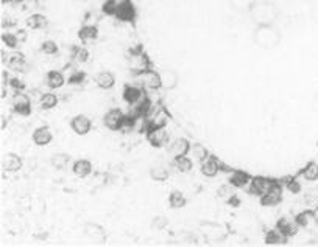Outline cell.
I'll return each mask as SVG.
<instances>
[{"instance_id":"1","label":"cell","mask_w":318,"mask_h":247,"mask_svg":"<svg viewBox=\"0 0 318 247\" xmlns=\"http://www.w3.org/2000/svg\"><path fill=\"white\" fill-rule=\"evenodd\" d=\"M282 191H284L282 185L274 180L271 184V187L261 196V206L268 207V208L279 206L281 201H282Z\"/></svg>"},{"instance_id":"2","label":"cell","mask_w":318,"mask_h":247,"mask_svg":"<svg viewBox=\"0 0 318 247\" xmlns=\"http://www.w3.org/2000/svg\"><path fill=\"white\" fill-rule=\"evenodd\" d=\"M122 100L130 106H139L145 101V92L142 85L126 84L122 90Z\"/></svg>"},{"instance_id":"3","label":"cell","mask_w":318,"mask_h":247,"mask_svg":"<svg viewBox=\"0 0 318 247\" xmlns=\"http://www.w3.org/2000/svg\"><path fill=\"white\" fill-rule=\"evenodd\" d=\"M137 78H139L141 85H142L144 89H150V90L161 89L162 84H164L161 75L153 72L152 69H147L144 72H139V73H137Z\"/></svg>"},{"instance_id":"4","label":"cell","mask_w":318,"mask_h":247,"mask_svg":"<svg viewBox=\"0 0 318 247\" xmlns=\"http://www.w3.org/2000/svg\"><path fill=\"white\" fill-rule=\"evenodd\" d=\"M168 132L165 131V126H152L147 131V140L153 148H164L168 143Z\"/></svg>"},{"instance_id":"5","label":"cell","mask_w":318,"mask_h":247,"mask_svg":"<svg viewBox=\"0 0 318 247\" xmlns=\"http://www.w3.org/2000/svg\"><path fill=\"white\" fill-rule=\"evenodd\" d=\"M123 118H125V114L122 112V109H119V107H112V109H109L108 112L105 114L103 124L108 127L109 131H112V132L120 131L122 129Z\"/></svg>"},{"instance_id":"6","label":"cell","mask_w":318,"mask_h":247,"mask_svg":"<svg viewBox=\"0 0 318 247\" xmlns=\"http://www.w3.org/2000/svg\"><path fill=\"white\" fill-rule=\"evenodd\" d=\"M83 233L86 236V240H89L94 244H103L106 241V232L100 224H92V222L86 224L83 229Z\"/></svg>"},{"instance_id":"7","label":"cell","mask_w":318,"mask_h":247,"mask_svg":"<svg viewBox=\"0 0 318 247\" xmlns=\"http://www.w3.org/2000/svg\"><path fill=\"white\" fill-rule=\"evenodd\" d=\"M273 182H274V180H271V179H268V177H264V176L251 177L250 184H248V191H250V195L261 198V196L264 195V193L271 187Z\"/></svg>"},{"instance_id":"8","label":"cell","mask_w":318,"mask_h":247,"mask_svg":"<svg viewBox=\"0 0 318 247\" xmlns=\"http://www.w3.org/2000/svg\"><path fill=\"white\" fill-rule=\"evenodd\" d=\"M13 111L22 117H27L31 114V100L27 93L16 92V95L13 96Z\"/></svg>"},{"instance_id":"9","label":"cell","mask_w":318,"mask_h":247,"mask_svg":"<svg viewBox=\"0 0 318 247\" xmlns=\"http://www.w3.org/2000/svg\"><path fill=\"white\" fill-rule=\"evenodd\" d=\"M70 129L75 132L77 135H88L92 129V122L91 118L83 115V114H78L75 115L70 120Z\"/></svg>"},{"instance_id":"10","label":"cell","mask_w":318,"mask_h":247,"mask_svg":"<svg viewBox=\"0 0 318 247\" xmlns=\"http://www.w3.org/2000/svg\"><path fill=\"white\" fill-rule=\"evenodd\" d=\"M115 17H117L120 22H128V24L134 22L136 8L131 3V0H122V2H119V8H117V13H115Z\"/></svg>"},{"instance_id":"11","label":"cell","mask_w":318,"mask_h":247,"mask_svg":"<svg viewBox=\"0 0 318 247\" xmlns=\"http://www.w3.org/2000/svg\"><path fill=\"white\" fill-rule=\"evenodd\" d=\"M190 148H192V143H190L187 138L178 137L170 143V146H168V153H170V156L175 159V157L187 156L190 153Z\"/></svg>"},{"instance_id":"12","label":"cell","mask_w":318,"mask_h":247,"mask_svg":"<svg viewBox=\"0 0 318 247\" xmlns=\"http://www.w3.org/2000/svg\"><path fill=\"white\" fill-rule=\"evenodd\" d=\"M22 166H24L22 157L14 153H8L2 159V169L5 173H17V171L22 169Z\"/></svg>"},{"instance_id":"13","label":"cell","mask_w":318,"mask_h":247,"mask_svg":"<svg viewBox=\"0 0 318 247\" xmlns=\"http://www.w3.org/2000/svg\"><path fill=\"white\" fill-rule=\"evenodd\" d=\"M201 164V174H203L205 177H215L218 173H220V162H218V159L215 156H208L203 162H200Z\"/></svg>"},{"instance_id":"14","label":"cell","mask_w":318,"mask_h":247,"mask_svg":"<svg viewBox=\"0 0 318 247\" xmlns=\"http://www.w3.org/2000/svg\"><path fill=\"white\" fill-rule=\"evenodd\" d=\"M31 140H33V143L38 145V146H47L53 140V132H52V129L49 126H39L33 131Z\"/></svg>"},{"instance_id":"15","label":"cell","mask_w":318,"mask_h":247,"mask_svg":"<svg viewBox=\"0 0 318 247\" xmlns=\"http://www.w3.org/2000/svg\"><path fill=\"white\" fill-rule=\"evenodd\" d=\"M72 173L78 179H86L92 173V164L88 159H78L72 164Z\"/></svg>"},{"instance_id":"16","label":"cell","mask_w":318,"mask_h":247,"mask_svg":"<svg viewBox=\"0 0 318 247\" xmlns=\"http://www.w3.org/2000/svg\"><path fill=\"white\" fill-rule=\"evenodd\" d=\"M46 84L49 85V89L56 90L66 84V78H64V75H62V72H59V70H49L46 75Z\"/></svg>"},{"instance_id":"17","label":"cell","mask_w":318,"mask_h":247,"mask_svg":"<svg viewBox=\"0 0 318 247\" xmlns=\"http://www.w3.org/2000/svg\"><path fill=\"white\" fill-rule=\"evenodd\" d=\"M95 82H97V85L100 89L111 90L115 85V77H114V73L109 70H102L97 73V77H95Z\"/></svg>"},{"instance_id":"18","label":"cell","mask_w":318,"mask_h":247,"mask_svg":"<svg viewBox=\"0 0 318 247\" xmlns=\"http://www.w3.org/2000/svg\"><path fill=\"white\" fill-rule=\"evenodd\" d=\"M251 180V176L245 171H240V169H236L232 171L231 176H229V184L234 187V188H243V187H248Z\"/></svg>"},{"instance_id":"19","label":"cell","mask_w":318,"mask_h":247,"mask_svg":"<svg viewBox=\"0 0 318 247\" xmlns=\"http://www.w3.org/2000/svg\"><path fill=\"white\" fill-rule=\"evenodd\" d=\"M276 229H279L287 238L290 236H295L298 233V224L295 222V219H289V218H281L278 222H276Z\"/></svg>"},{"instance_id":"20","label":"cell","mask_w":318,"mask_h":247,"mask_svg":"<svg viewBox=\"0 0 318 247\" xmlns=\"http://www.w3.org/2000/svg\"><path fill=\"white\" fill-rule=\"evenodd\" d=\"M25 25L30 30H44L49 25V19L44 14L35 13L25 19Z\"/></svg>"},{"instance_id":"21","label":"cell","mask_w":318,"mask_h":247,"mask_svg":"<svg viewBox=\"0 0 318 247\" xmlns=\"http://www.w3.org/2000/svg\"><path fill=\"white\" fill-rule=\"evenodd\" d=\"M97 38H99V28L95 25H84L78 30V39L84 42V44L97 41Z\"/></svg>"},{"instance_id":"22","label":"cell","mask_w":318,"mask_h":247,"mask_svg":"<svg viewBox=\"0 0 318 247\" xmlns=\"http://www.w3.org/2000/svg\"><path fill=\"white\" fill-rule=\"evenodd\" d=\"M150 177L156 182H165L170 177V168L165 164H156L150 168Z\"/></svg>"},{"instance_id":"23","label":"cell","mask_w":318,"mask_h":247,"mask_svg":"<svg viewBox=\"0 0 318 247\" xmlns=\"http://www.w3.org/2000/svg\"><path fill=\"white\" fill-rule=\"evenodd\" d=\"M6 66L9 70H13V72H25L27 70V59L24 55H20V53H13V55L8 58Z\"/></svg>"},{"instance_id":"24","label":"cell","mask_w":318,"mask_h":247,"mask_svg":"<svg viewBox=\"0 0 318 247\" xmlns=\"http://www.w3.org/2000/svg\"><path fill=\"white\" fill-rule=\"evenodd\" d=\"M173 166L176 168L178 173L187 174L194 169V159L187 156H181V157H175L173 159Z\"/></svg>"},{"instance_id":"25","label":"cell","mask_w":318,"mask_h":247,"mask_svg":"<svg viewBox=\"0 0 318 247\" xmlns=\"http://www.w3.org/2000/svg\"><path fill=\"white\" fill-rule=\"evenodd\" d=\"M295 222L298 224V227H309V225H312L317 219V214H315V210L309 208V210H303L300 211L296 216L293 218Z\"/></svg>"},{"instance_id":"26","label":"cell","mask_w":318,"mask_h":247,"mask_svg":"<svg viewBox=\"0 0 318 247\" xmlns=\"http://www.w3.org/2000/svg\"><path fill=\"white\" fill-rule=\"evenodd\" d=\"M70 162H72V157L69 154H66V153H56V154H53L50 157L52 166L55 168V169H59V171L67 169L69 165H70Z\"/></svg>"},{"instance_id":"27","label":"cell","mask_w":318,"mask_h":247,"mask_svg":"<svg viewBox=\"0 0 318 247\" xmlns=\"http://www.w3.org/2000/svg\"><path fill=\"white\" fill-rule=\"evenodd\" d=\"M187 199L184 196V193H181L179 190H173L170 195H168V206H170L173 210H181L186 207Z\"/></svg>"},{"instance_id":"28","label":"cell","mask_w":318,"mask_h":247,"mask_svg":"<svg viewBox=\"0 0 318 247\" xmlns=\"http://www.w3.org/2000/svg\"><path fill=\"white\" fill-rule=\"evenodd\" d=\"M287 236H285L279 229L274 227L273 230H270L267 235H265V243L271 244V246H278V244H285L287 243Z\"/></svg>"},{"instance_id":"29","label":"cell","mask_w":318,"mask_h":247,"mask_svg":"<svg viewBox=\"0 0 318 247\" xmlns=\"http://www.w3.org/2000/svg\"><path fill=\"white\" fill-rule=\"evenodd\" d=\"M59 103V98L55 95V93H52V92H47L44 95H41V100H39V104H41V109H44V111H52V109H55V107L58 106Z\"/></svg>"},{"instance_id":"30","label":"cell","mask_w":318,"mask_h":247,"mask_svg":"<svg viewBox=\"0 0 318 247\" xmlns=\"http://www.w3.org/2000/svg\"><path fill=\"white\" fill-rule=\"evenodd\" d=\"M301 177L307 182H317L318 180V164L309 162L301 171Z\"/></svg>"},{"instance_id":"31","label":"cell","mask_w":318,"mask_h":247,"mask_svg":"<svg viewBox=\"0 0 318 247\" xmlns=\"http://www.w3.org/2000/svg\"><path fill=\"white\" fill-rule=\"evenodd\" d=\"M41 51L44 53V55H47V56H55V55H58V51H59V45L56 44L55 41L47 39V41H44L41 44Z\"/></svg>"},{"instance_id":"32","label":"cell","mask_w":318,"mask_h":247,"mask_svg":"<svg viewBox=\"0 0 318 247\" xmlns=\"http://www.w3.org/2000/svg\"><path fill=\"white\" fill-rule=\"evenodd\" d=\"M72 59L75 61V62H78V64L88 62V59H89L88 48H84V47H73V50H72Z\"/></svg>"},{"instance_id":"33","label":"cell","mask_w":318,"mask_h":247,"mask_svg":"<svg viewBox=\"0 0 318 247\" xmlns=\"http://www.w3.org/2000/svg\"><path fill=\"white\" fill-rule=\"evenodd\" d=\"M117 8H119V2L117 0H103L102 3V13L105 16H114L117 13Z\"/></svg>"},{"instance_id":"34","label":"cell","mask_w":318,"mask_h":247,"mask_svg":"<svg viewBox=\"0 0 318 247\" xmlns=\"http://www.w3.org/2000/svg\"><path fill=\"white\" fill-rule=\"evenodd\" d=\"M190 153L194 154V159L198 160V162H203V160L209 156L208 149H206L203 145H200V143L192 145V148H190Z\"/></svg>"},{"instance_id":"35","label":"cell","mask_w":318,"mask_h":247,"mask_svg":"<svg viewBox=\"0 0 318 247\" xmlns=\"http://www.w3.org/2000/svg\"><path fill=\"white\" fill-rule=\"evenodd\" d=\"M304 204L309 208H318V190H311L304 195Z\"/></svg>"},{"instance_id":"36","label":"cell","mask_w":318,"mask_h":247,"mask_svg":"<svg viewBox=\"0 0 318 247\" xmlns=\"http://www.w3.org/2000/svg\"><path fill=\"white\" fill-rule=\"evenodd\" d=\"M167 224H168V219H167V216H164V214H156V216L152 219V225L150 227L153 229V230H162V229H165L167 227Z\"/></svg>"},{"instance_id":"37","label":"cell","mask_w":318,"mask_h":247,"mask_svg":"<svg viewBox=\"0 0 318 247\" xmlns=\"http://www.w3.org/2000/svg\"><path fill=\"white\" fill-rule=\"evenodd\" d=\"M2 42H3V44H5L8 48H11V50L17 48V45L20 44L19 39H17V36L13 35V33H3V35H2Z\"/></svg>"},{"instance_id":"38","label":"cell","mask_w":318,"mask_h":247,"mask_svg":"<svg viewBox=\"0 0 318 247\" xmlns=\"http://www.w3.org/2000/svg\"><path fill=\"white\" fill-rule=\"evenodd\" d=\"M84 80H86V73L77 70V72H73L70 77H69V84H72V85H81V82Z\"/></svg>"},{"instance_id":"39","label":"cell","mask_w":318,"mask_h":247,"mask_svg":"<svg viewBox=\"0 0 318 247\" xmlns=\"http://www.w3.org/2000/svg\"><path fill=\"white\" fill-rule=\"evenodd\" d=\"M285 188H287L290 193H293V195H300L301 193V190H303V187H301V184L296 179H290L287 184H285Z\"/></svg>"},{"instance_id":"40","label":"cell","mask_w":318,"mask_h":247,"mask_svg":"<svg viewBox=\"0 0 318 247\" xmlns=\"http://www.w3.org/2000/svg\"><path fill=\"white\" fill-rule=\"evenodd\" d=\"M134 123H136V118L131 117V115H125L123 118V123H122V132H130L133 127H134Z\"/></svg>"},{"instance_id":"41","label":"cell","mask_w":318,"mask_h":247,"mask_svg":"<svg viewBox=\"0 0 318 247\" xmlns=\"http://www.w3.org/2000/svg\"><path fill=\"white\" fill-rule=\"evenodd\" d=\"M8 84H9V87H13L16 92H24L25 90V82L22 80H19V77L11 78L8 81Z\"/></svg>"},{"instance_id":"42","label":"cell","mask_w":318,"mask_h":247,"mask_svg":"<svg viewBox=\"0 0 318 247\" xmlns=\"http://www.w3.org/2000/svg\"><path fill=\"white\" fill-rule=\"evenodd\" d=\"M232 188H234V187H232L231 184L229 185H221L218 188V196L223 198V199H229L232 196Z\"/></svg>"},{"instance_id":"43","label":"cell","mask_w":318,"mask_h":247,"mask_svg":"<svg viewBox=\"0 0 318 247\" xmlns=\"http://www.w3.org/2000/svg\"><path fill=\"white\" fill-rule=\"evenodd\" d=\"M16 36H17V39H19L20 44H22V42L27 41V36H28V35H27L25 30H17V31H16Z\"/></svg>"}]
</instances>
